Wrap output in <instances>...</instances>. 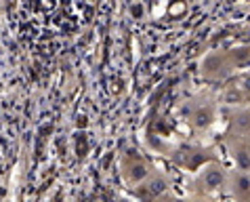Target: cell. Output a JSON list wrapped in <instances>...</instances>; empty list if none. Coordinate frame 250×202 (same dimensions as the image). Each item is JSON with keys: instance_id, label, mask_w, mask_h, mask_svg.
<instances>
[{"instance_id": "cell-1", "label": "cell", "mask_w": 250, "mask_h": 202, "mask_svg": "<svg viewBox=\"0 0 250 202\" xmlns=\"http://www.w3.org/2000/svg\"><path fill=\"white\" fill-rule=\"evenodd\" d=\"M168 179H166L164 175H160V173H151V175L147 177V181H145V185H143V196L145 198H160V196H164L166 192H168Z\"/></svg>"}, {"instance_id": "cell-2", "label": "cell", "mask_w": 250, "mask_h": 202, "mask_svg": "<svg viewBox=\"0 0 250 202\" xmlns=\"http://www.w3.org/2000/svg\"><path fill=\"white\" fill-rule=\"evenodd\" d=\"M223 181H225L223 169H221L219 164H212V166H208V169L204 171L202 181H200V183L204 185L206 192H214V190H219V187L223 185Z\"/></svg>"}, {"instance_id": "cell-3", "label": "cell", "mask_w": 250, "mask_h": 202, "mask_svg": "<svg viewBox=\"0 0 250 202\" xmlns=\"http://www.w3.org/2000/svg\"><path fill=\"white\" fill-rule=\"evenodd\" d=\"M149 175H151V169L139 156H135L133 162L126 166V177H128L130 183H141V181H147Z\"/></svg>"}, {"instance_id": "cell-4", "label": "cell", "mask_w": 250, "mask_h": 202, "mask_svg": "<svg viewBox=\"0 0 250 202\" xmlns=\"http://www.w3.org/2000/svg\"><path fill=\"white\" fill-rule=\"evenodd\" d=\"M214 122V110L212 106H208V103H204V106H198L196 110H193L191 114V124L196 129H208L210 124Z\"/></svg>"}, {"instance_id": "cell-5", "label": "cell", "mask_w": 250, "mask_h": 202, "mask_svg": "<svg viewBox=\"0 0 250 202\" xmlns=\"http://www.w3.org/2000/svg\"><path fill=\"white\" fill-rule=\"evenodd\" d=\"M229 150H231V156L238 164L240 173H248L250 175V148L248 145H233L229 143Z\"/></svg>"}, {"instance_id": "cell-6", "label": "cell", "mask_w": 250, "mask_h": 202, "mask_svg": "<svg viewBox=\"0 0 250 202\" xmlns=\"http://www.w3.org/2000/svg\"><path fill=\"white\" fill-rule=\"evenodd\" d=\"M233 194L242 202L250 200V175L248 173H235L233 175Z\"/></svg>"}, {"instance_id": "cell-7", "label": "cell", "mask_w": 250, "mask_h": 202, "mask_svg": "<svg viewBox=\"0 0 250 202\" xmlns=\"http://www.w3.org/2000/svg\"><path fill=\"white\" fill-rule=\"evenodd\" d=\"M231 129L235 133H250V112H240L231 116Z\"/></svg>"}, {"instance_id": "cell-8", "label": "cell", "mask_w": 250, "mask_h": 202, "mask_svg": "<svg viewBox=\"0 0 250 202\" xmlns=\"http://www.w3.org/2000/svg\"><path fill=\"white\" fill-rule=\"evenodd\" d=\"M223 101L229 106H238V103L244 101V93L240 90V87H227L223 93Z\"/></svg>"}, {"instance_id": "cell-9", "label": "cell", "mask_w": 250, "mask_h": 202, "mask_svg": "<svg viewBox=\"0 0 250 202\" xmlns=\"http://www.w3.org/2000/svg\"><path fill=\"white\" fill-rule=\"evenodd\" d=\"M240 90L244 95H250V74H244L240 78Z\"/></svg>"}, {"instance_id": "cell-10", "label": "cell", "mask_w": 250, "mask_h": 202, "mask_svg": "<svg viewBox=\"0 0 250 202\" xmlns=\"http://www.w3.org/2000/svg\"><path fill=\"white\" fill-rule=\"evenodd\" d=\"M170 202H187V200H170Z\"/></svg>"}]
</instances>
